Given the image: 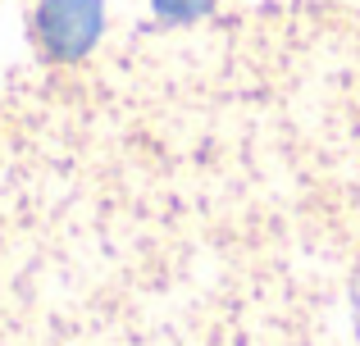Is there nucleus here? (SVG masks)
<instances>
[{
  "mask_svg": "<svg viewBox=\"0 0 360 346\" xmlns=\"http://www.w3.org/2000/svg\"><path fill=\"white\" fill-rule=\"evenodd\" d=\"M150 9L165 23H192V18L210 14V0H150Z\"/></svg>",
  "mask_w": 360,
  "mask_h": 346,
  "instance_id": "f03ea898",
  "label": "nucleus"
},
{
  "mask_svg": "<svg viewBox=\"0 0 360 346\" xmlns=\"http://www.w3.org/2000/svg\"><path fill=\"white\" fill-rule=\"evenodd\" d=\"M105 27V0H41L37 5V32L55 60H78L101 41Z\"/></svg>",
  "mask_w": 360,
  "mask_h": 346,
  "instance_id": "f257e3e1",
  "label": "nucleus"
}]
</instances>
